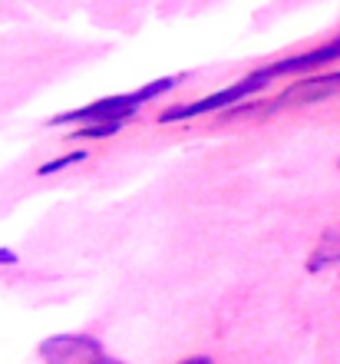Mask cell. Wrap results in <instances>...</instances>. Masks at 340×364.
<instances>
[{
  "label": "cell",
  "mask_w": 340,
  "mask_h": 364,
  "mask_svg": "<svg viewBox=\"0 0 340 364\" xmlns=\"http://www.w3.org/2000/svg\"><path fill=\"white\" fill-rule=\"evenodd\" d=\"M175 87V77H165V80H155L149 87L136 90V93H126V96H109V100H96V103L83 106V109H73V113H63V116H53L50 123L53 126H70V123H123L126 116H133L142 103L155 100L159 93H169Z\"/></svg>",
  "instance_id": "cell-1"
},
{
  "label": "cell",
  "mask_w": 340,
  "mask_h": 364,
  "mask_svg": "<svg viewBox=\"0 0 340 364\" xmlns=\"http://www.w3.org/2000/svg\"><path fill=\"white\" fill-rule=\"evenodd\" d=\"M268 80H274L271 67L265 70H255L248 80H241V83H235V87L221 90V93H212L205 96V100H199V103H189V106H175V109H165V113L159 116V123H179V119H192V116H202V113H212V109H221V106L235 103V100H245V96L258 93V90L265 87Z\"/></svg>",
  "instance_id": "cell-2"
},
{
  "label": "cell",
  "mask_w": 340,
  "mask_h": 364,
  "mask_svg": "<svg viewBox=\"0 0 340 364\" xmlns=\"http://www.w3.org/2000/svg\"><path fill=\"white\" fill-rule=\"evenodd\" d=\"M40 355L47 364H93L96 355H103V345L86 335H60L43 341Z\"/></svg>",
  "instance_id": "cell-3"
},
{
  "label": "cell",
  "mask_w": 340,
  "mask_h": 364,
  "mask_svg": "<svg viewBox=\"0 0 340 364\" xmlns=\"http://www.w3.org/2000/svg\"><path fill=\"white\" fill-rule=\"evenodd\" d=\"M340 93V73H324V77H307L297 80L294 87H287L274 106H307V103H324L331 96Z\"/></svg>",
  "instance_id": "cell-4"
},
{
  "label": "cell",
  "mask_w": 340,
  "mask_h": 364,
  "mask_svg": "<svg viewBox=\"0 0 340 364\" xmlns=\"http://www.w3.org/2000/svg\"><path fill=\"white\" fill-rule=\"evenodd\" d=\"M334 60H340V37L331 40L327 47L307 50V53L287 57V60H281V63H271V73H274V77H281V73H304V70L324 67V63H334Z\"/></svg>",
  "instance_id": "cell-5"
},
{
  "label": "cell",
  "mask_w": 340,
  "mask_h": 364,
  "mask_svg": "<svg viewBox=\"0 0 340 364\" xmlns=\"http://www.w3.org/2000/svg\"><path fill=\"white\" fill-rule=\"evenodd\" d=\"M334 262H340V225H337V229H327L321 235V242H317V249H314L311 262H307V269L321 272L324 265H334Z\"/></svg>",
  "instance_id": "cell-6"
},
{
  "label": "cell",
  "mask_w": 340,
  "mask_h": 364,
  "mask_svg": "<svg viewBox=\"0 0 340 364\" xmlns=\"http://www.w3.org/2000/svg\"><path fill=\"white\" fill-rule=\"evenodd\" d=\"M119 126H123L119 119H116V123H86L83 129H76L70 139H106V136L119 133Z\"/></svg>",
  "instance_id": "cell-7"
},
{
  "label": "cell",
  "mask_w": 340,
  "mask_h": 364,
  "mask_svg": "<svg viewBox=\"0 0 340 364\" xmlns=\"http://www.w3.org/2000/svg\"><path fill=\"white\" fill-rule=\"evenodd\" d=\"M83 159H86V153H70V156H60V159H53V163L40 166L37 173H40V176H53V173H60V169H67V166H73V163H83Z\"/></svg>",
  "instance_id": "cell-8"
},
{
  "label": "cell",
  "mask_w": 340,
  "mask_h": 364,
  "mask_svg": "<svg viewBox=\"0 0 340 364\" xmlns=\"http://www.w3.org/2000/svg\"><path fill=\"white\" fill-rule=\"evenodd\" d=\"M0 265H17V252L0 249Z\"/></svg>",
  "instance_id": "cell-9"
},
{
  "label": "cell",
  "mask_w": 340,
  "mask_h": 364,
  "mask_svg": "<svg viewBox=\"0 0 340 364\" xmlns=\"http://www.w3.org/2000/svg\"><path fill=\"white\" fill-rule=\"evenodd\" d=\"M93 364H123V361H116V358H109V355H96Z\"/></svg>",
  "instance_id": "cell-10"
},
{
  "label": "cell",
  "mask_w": 340,
  "mask_h": 364,
  "mask_svg": "<svg viewBox=\"0 0 340 364\" xmlns=\"http://www.w3.org/2000/svg\"><path fill=\"white\" fill-rule=\"evenodd\" d=\"M182 364H212L208 358H189V361H182Z\"/></svg>",
  "instance_id": "cell-11"
}]
</instances>
